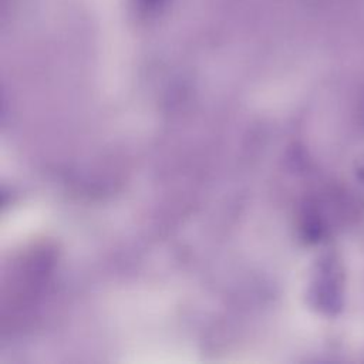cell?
Returning a JSON list of instances; mask_svg holds the SVG:
<instances>
[{
	"label": "cell",
	"instance_id": "cell-2",
	"mask_svg": "<svg viewBox=\"0 0 364 364\" xmlns=\"http://www.w3.org/2000/svg\"><path fill=\"white\" fill-rule=\"evenodd\" d=\"M355 176L364 185V155L360 156L355 162Z\"/></svg>",
	"mask_w": 364,
	"mask_h": 364
},
{
	"label": "cell",
	"instance_id": "cell-1",
	"mask_svg": "<svg viewBox=\"0 0 364 364\" xmlns=\"http://www.w3.org/2000/svg\"><path fill=\"white\" fill-rule=\"evenodd\" d=\"M343 272L336 259H327L321 269L317 286V297L320 307L334 314L343 307Z\"/></svg>",
	"mask_w": 364,
	"mask_h": 364
}]
</instances>
